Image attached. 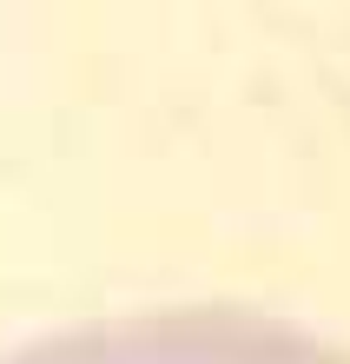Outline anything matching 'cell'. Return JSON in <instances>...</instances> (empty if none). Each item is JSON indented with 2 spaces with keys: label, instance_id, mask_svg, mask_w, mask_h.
I'll use <instances>...</instances> for the list:
<instances>
[{
  "label": "cell",
  "instance_id": "cell-1",
  "mask_svg": "<svg viewBox=\"0 0 350 364\" xmlns=\"http://www.w3.org/2000/svg\"><path fill=\"white\" fill-rule=\"evenodd\" d=\"M7 364H350V358L245 311H146L60 331Z\"/></svg>",
  "mask_w": 350,
  "mask_h": 364
}]
</instances>
